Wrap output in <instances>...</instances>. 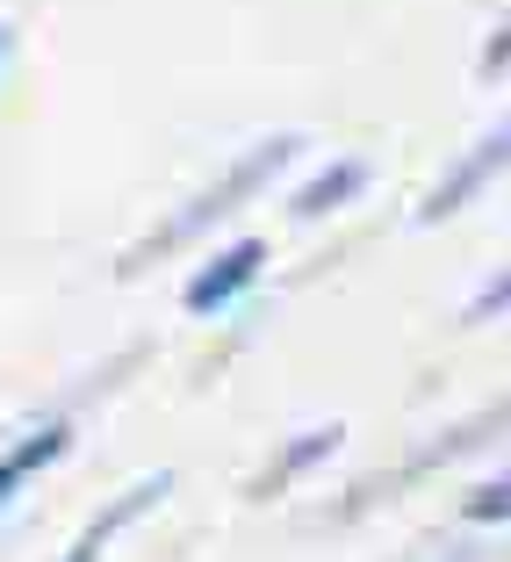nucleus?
<instances>
[{"mask_svg":"<svg viewBox=\"0 0 511 562\" xmlns=\"http://www.w3.org/2000/svg\"><path fill=\"white\" fill-rule=\"evenodd\" d=\"M331 447H339V426H310V432H296L288 447H274V462L260 469V483H252V491H260V497H266V491H281L288 476H303V469L325 462Z\"/></svg>","mask_w":511,"mask_h":562,"instance_id":"nucleus-8","label":"nucleus"},{"mask_svg":"<svg viewBox=\"0 0 511 562\" xmlns=\"http://www.w3.org/2000/svg\"><path fill=\"white\" fill-rule=\"evenodd\" d=\"M497 426H511V397L504 404H490V412H476V418H462V426H446L432 447H418L411 462H396V469H382V476H367L361 483V497H353L347 513H361V505H375V497H396V491H411L418 476H432V469H446L454 454H468V447H482V440H497Z\"/></svg>","mask_w":511,"mask_h":562,"instance_id":"nucleus-3","label":"nucleus"},{"mask_svg":"<svg viewBox=\"0 0 511 562\" xmlns=\"http://www.w3.org/2000/svg\"><path fill=\"white\" fill-rule=\"evenodd\" d=\"M260 267H266V246L260 238H231L224 252H209V260L195 267V281H188V311L195 317H216L224 303H238L260 281Z\"/></svg>","mask_w":511,"mask_h":562,"instance_id":"nucleus-5","label":"nucleus"},{"mask_svg":"<svg viewBox=\"0 0 511 562\" xmlns=\"http://www.w3.org/2000/svg\"><path fill=\"white\" fill-rule=\"evenodd\" d=\"M296 145H303V137H260L252 151H238V159L224 166V173H216V181L202 188L195 202H188V210H173V216L159 224V232H145V238H137V246H130V260H123V274H137V267H151L159 252H173V246H188V238H202V232L216 224V216L246 210V202H252V195H260V188L281 173V166L296 159Z\"/></svg>","mask_w":511,"mask_h":562,"instance_id":"nucleus-1","label":"nucleus"},{"mask_svg":"<svg viewBox=\"0 0 511 562\" xmlns=\"http://www.w3.org/2000/svg\"><path fill=\"white\" fill-rule=\"evenodd\" d=\"M0 66H8V22H0Z\"/></svg>","mask_w":511,"mask_h":562,"instance_id":"nucleus-13","label":"nucleus"},{"mask_svg":"<svg viewBox=\"0 0 511 562\" xmlns=\"http://www.w3.org/2000/svg\"><path fill=\"white\" fill-rule=\"evenodd\" d=\"M504 311H511V267L482 281V296L468 303V325H490V317H504Z\"/></svg>","mask_w":511,"mask_h":562,"instance_id":"nucleus-10","label":"nucleus"},{"mask_svg":"<svg viewBox=\"0 0 511 562\" xmlns=\"http://www.w3.org/2000/svg\"><path fill=\"white\" fill-rule=\"evenodd\" d=\"M511 66V15H497V30L482 36V72H504Z\"/></svg>","mask_w":511,"mask_h":562,"instance_id":"nucleus-11","label":"nucleus"},{"mask_svg":"<svg viewBox=\"0 0 511 562\" xmlns=\"http://www.w3.org/2000/svg\"><path fill=\"white\" fill-rule=\"evenodd\" d=\"M411 562H468V548H425V555H411Z\"/></svg>","mask_w":511,"mask_h":562,"instance_id":"nucleus-12","label":"nucleus"},{"mask_svg":"<svg viewBox=\"0 0 511 562\" xmlns=\"http://www.w3.org/2000/svg\"><path fill=\"white\" fill-rule=\"evenodd\" d=\"M462 519H511V476L476 483V491L462 497Z\"/></svg>","mask_w":511,"mask_h":562,"instance_id":"nucleus-9","label":"nucleus"},{"mask_svg":"<svg viewBox=\"0 0 511 562\" xmlns=\"http://www.w3.org/2000/svg\"><path fill=\"white\" fill-rule=\"evenodd\" d=\"M361 188H367V166H361V159H331V166H317L310 181H303L296 195H288V210H296L303 224H310V216H331L339 202H353Z\"/></svg>","mask_w":511,"mask_h":562,"instance_id":"nucleus-7","label":"nucleus"},{"mask_svg":"<svg viewBox=\"0 0 511 562\" xmlns=\"http://www.w3.org/2000/svg\"><path fill=\"white\" fill-rule=\"evenodd\" d=\"M166 491H173V476H166V469H151V476L123 483V491L109 497V505H101V513H94V519H87V527L66 541V555H58V562H101V555H109V541H116V533L130 527V519H145Z\"/></svg>","mask_w":511,"mask_h":562,"instance_id":"nucleus-4","label":"nucleus"},{"mask_svg":"<svg viewBox=\"0 0 511 562\" xmlns=\"http://www.w3.org/2000/svg\"><path fill=\"white\" fill-rule=\"evenodd\" d=\"M504 166H511V116H504V123H490L476 145L454 151V166H446L440 181L425 188V202H418V224H446L454 210H468V202H476L482 188L504 173Z\"/></svg>","mask_w":511,"mask_h":562,"instance_id":"nucleus-2","label":"nucleus"},{"mask_svg":"<svg viewBox=\"0 0 511 562\" xmlns=\"http://www.w3.org/2000/svg\"><path fill=\"white\" fill-rule=\"evenodd\" d=\"M72 447V418L66 412H50V418H36V426H22L15 440L0 447V513L22 497V483L36 476V469H50L58 454Z\"/></svg>","mask_w":511,"mask_h":562,"instance_id":"nucleus-6","label":"nucleus"}]
</instances>
